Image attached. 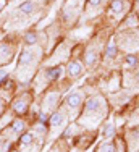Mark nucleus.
I'll return each mask as SVG.
<instances>
[{"instance_id": "nucleus-14", "label": "nucleus", "mask_w": 139, "mask_h": 152, "mask_svg": "<svg viewBox=\"0 0 139 152\" xmlns=\"http://www.w3.org/2000/svg\"><path fill=\"white\" fill-rule=\"evenodd\" d=\"M86 60H87V65H92L94 61H96V55H94V53H87Z\"/></svg>"}, {"instance_id": "nucleus-8", "label": "nucleus", "mask_w": 139, "mask_h": 152, "mask_svg": "<svg viewBox=\"0 0 139 152\" xmlns=\"http://www.w3.org/2000/svg\"><path fill=\"white\" fill-rule=\"evenodd\" d=\"M34 141V136H32V133H28V134H24L21 137V144H29Z\"/></svg>"}, {"instance_id": "nucleus-9", "label": "nucleus", "mask_w": 139, "mask_h": 152, "mask_svg": "<svg viewBox=\"0 0 139 152\" xmlns=\"http://www.w3.org/2000/svg\"><path fill=\"white\" fill-rule=\"evenodd\" d=\"M116 55V47L115 45H110L107 49V57H110V58H113V57Z\"/></svg>"}, {"instance_id": "nucleus-11", "label": "nucleus", "mask_w": 139, "mask_h": 152, "mask_svg": "<svg viewBox=\"0 0 139 152\" xmlns=\"http://www.w3.org/2000/svg\"><path fill=\"white\" fill-rule=\"evenodd\" d=\"M24 107H26V105H24V102H23V100H20V102H18L16 105H15V108H16V112H18V113H23V112H24Z\"/></svg>"}, {"instance_id": "nucleus-19", "label": "nucleus", "mask_w": 139, "mask_h": 152, "mask_svg": "<svg viewBox=\"0 0 139 152\" xmlns=\"http://www.w3.org/2000/svg\"><path fill=\"white\" fill-rule=\"evenodd\" d=\"M136 2H139V0H136Z\"/></svg>"}, {"instance_id": "nucleus-12", "label": "nucleus", "mask_w": 139, "mask_h": 152, "mask_svg": "<svg viewBox=\"0 0 139 152\" xmlns=\"http://www.w3.org/2000/svg\"><path fill=\"white\" fill-rule=\"evenodd\" d=\"M113 133H115V131H113V126H112V125H107V128H105V136H107V137H112Z\"/></svg>"}, {"instance_id": "nucleus-13", "label": "nucleus", "mask_w": 139, "mask_h": 152, "mask_svg": "<svg viewBox=\"0 0 139 152\" xmlns=\"http://www.w3.org/2000/svg\"><path fill=\"white\" fill-rule=\"evenodd\" d=\"M126 63L128 65H136L138 58H136V57H133V55H129V57H126Z\"/></svg>"}, {"instance_id": "nucleus-7", "label": "nucleus", "mask_w": 139, "mask_h": 152, "mask_svg": "<svg viewBox=\"0 0 139 152\" xmlns=\"http://www.w3.org/2000/svg\"><path fill=\"white\" fill-rule=\"evenodd\" d=\"M24 39H26L28 44H34V42L37 41V36H36V32H28L26 37H24Z\"/></svg>"}, {"instance_id": "nucleus-3", "label": "nucleus", "mask_w": 139, "mask_h": 152, "mask_svg": "<svg viewBox=\"0 0 139 152\" xmlns=\"http://www.w3.org/2000/svg\"><path fill=\"white\" fill-rule=\"evenodd\" d=\"M63 123V115L61 113H55L52 117V126H60Z\"/></svg>"}, {"instance_id": "nucleus-1", "label": "nucleus", "mask_w": 139, "mask_h": 152, "mask_svg": "<svg viewBox=\"0 0 139 152\" xmlns=\"http://www.w3.org/2000/svg\"><path fill=\"white\" fill-rule=\"evenodd\" d=\"M81 99H83V97H81V94H79V92H71L67 97V105L71 107V108L73 107H78L79 102H81Z\"/></svg>"}, {"instance_id": "nucleus-4", "label": "nucleus", "mask_w": 139, "mask_h": 152, "mask_svg": "<svg viewBox=\"0 0 139 152\" xmlns=\"http://www.w3.org/2000/svg\"><path fill=\"white\" fill-rule=\"evenodd\" d=\"M60 75H61V68H60V66H58V68H52V70H49V78H50V79H57Z\"/></svg>"}, {"instance_id": "nucleus-10", "label": "nucleus", "mask_w": 139, "mask_h": 152, "mask_svg": "<svg viewBox=\"0 0 139 152\" xmlns=\"http://www.w3.org/2000/svg\"><path fill=\"white\" fill-rule=\"evenodd\" d=\"M23 126H24V123L23 121H15L13 123V131H21V129H23Z\"/></svg>"}, {"instance_id": "nucleus-18", "label": "nucleus", "mask_w": 139, "mask_h": 152, "mask_svg": "<svg viewBox=\"0 0 139 152\" xmlns=\"http://www.w3.org/2000/svg\"><path fill=\"white\" fill-rule=\"evenodd\" d=\"M0 8H2V5H0Z\"/></svg>"}, {"instance_id": "nucleus-17", "label": "nucleus", "mask_w": 139, "mask_h": 152, "mask_svg": "<svg viewBox=\"0 0 139 152\" xmlns=\"http://www.w3.org/2000/svg\"><path fill=\"white\" fill-rule=\"evenodd\" d=\"M136 81L139 83V71H138V75H136Z\"/></svg>"}, {"instance_id": "nucleus-2", "label": "nucleus", "mask_w": 139, "mask_h": 152, "mask_svg": "<svg viewBox=\"0 0 139 152\" xmlns=\"http://www.w3.org/2000/svg\"><path fill=\"white\" fill-rule=\"evenodd\" d=\"M83 71V65L79 63V61H71V63L68 65V73L71 76H79Z\"/></svg>"}, {"instance_id": "nucleus-6", "label": "nucleus", "mask_w": 139, "mask_h": 152, "mask_svg": "<svg viewBox=\"0 0 139 152\" xmlns=\"http://www.w3.org/2000/svg\"><path fill=\"white\" fill-rule=\"evenodd\" d=\"M121 7H123V2H121V0H113V2H112V10H113L115 13H120V12H121Z\"/></svg>"}, {"instance_id": "nucleus-15", "label": "nucleus", "mask_w": 139, "mask_h": 152, "mask_svg": "<svg viewBox=\"0 0 139 152\" xmlns=\"http://www.w3.org/2000/svg\"><path fill=\"white\" fill-rule=\"evenodd\" d=\"M89 2H91V3H92V5H99V3H100V2H102V0H89Z\"/></svg>"}, {"instance_id": "nucleus-16", "label": "nucleus", "mask_w": 139, "mask_h": 152, "mask_svg": "<svg viewBox=\"0 0 139 152\" xmlns=\"http://www.w3.org/2000/svg\"><path fill=\"white\" fill-rule=\"evenodd\" d=\"M3 76H5V73H3V71H0V79H2Z\"/></svg>"}, {"instance_id": "nucleus-5", "label": "nucleus", "mask_w": 139, "mask_h": 152, "mask_svg": "<svg viewBox=\"0 0 139 152\" xmlns=\"http://www.w3.org/2000/svg\"><path fill=\"white\" fill-rule=\"evenodd\" d=\"M32 8H34V3H31V2H26V3H23V5L20 7V10L23 13H31Z\"/></svg>"}]
</instances>
